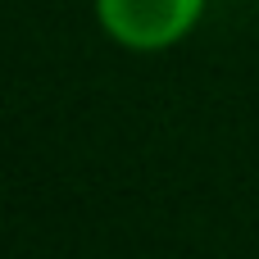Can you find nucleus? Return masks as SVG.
<instances>
[{
    "label": "nucleus",
    "mask_w": 259,
    "mask_h": 259,
    "mask_svg": "<svg viewBox=\"0 0 259 259\" xmlns=\"http://www.w3.org/2000/svg\"><path fill=\"white\" fill-rule=\"evenodd\" d=\"M205 9L209 0H91L100 32L132 55H164L182 46L200 27Z\"/></svg>",
    "instance_id": "1"
}]
</instances>
